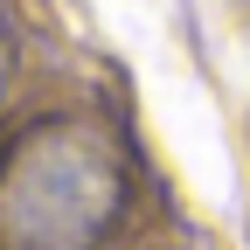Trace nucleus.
<instances>
[{
    "mask_svg": "<svg viewBox=\"0 0 250 250\" xmlns=\"http://www.w3.org/2000/svg\"><path fill=\"white\" fill-rule=\"evenodd\" d=\"M118 208H125V174L77 125H42L7 153L0 236L14 250H90L118 223Z\"/></svg>",
    "mask_w": 250,
    "mask_h": 250,
    "instance_id": "f257e3e1",
    "label": "nucleus"
},
{
    "mask_svg": "<svg viewBox=\"0 0 250 250\" xmlns=\"http://www.w3.org/2000/svg\"><path fill=\"white\" fill-rule=\"evenodd\" d=\"M7 70H14V49H7V28H0V90H7Z\"/></svg>",
    "mask_w": 250,
    "mask_h": 250,
    "instance_id": "f03ea898",
    "label": "nucleus"
}]
</instances>
